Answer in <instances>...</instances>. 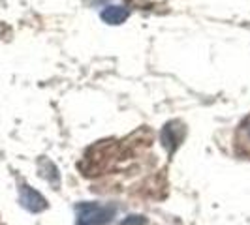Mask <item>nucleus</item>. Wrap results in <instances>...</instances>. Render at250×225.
<instances>
[{"instance_id":"1","label":"nucleus","mask_w":250,"mask_h":225,"mask_svg":"<svg viewBox=\"0 0 250 225\" xmlns=\"http://www.w3.org/2000/svg\"><path fill=\"white\" fill-rule=\"evenodd\" d=\"M117 206L107 203H79L75 206V225H107L115 218Z\"/></svg>"},{"instance_id":"2","label":"nucleus","mask_w":250,"mask_h":225,"mask_svg":"<svg viewBox=\"0 0 250 225\" xmlns=\"http://www.w3.org/2000/svg\"><path fill=\"white\" fill-rule=\"evenodd\" d=\"M21 201H23V206L28 208L30 212H40L47 206V201L28 186H23V189H21Z\"/></svg>"},{"instance_id":"3","label":"nucleus","mask_w":250,"mask_h":225,"mask_svg":"<svg viewBox=\"0 0 250 225\" xmlns=\"http://www.w3.org/2000/svg\"><path fill=\"white\" fill-rule=\"evenodd\" d=\"M126 17H128V10L125 6H107L102 12V19L109 25H121L126 21Z\"/></svg>"},{"instance_id":"4","label":"nucleus","mask_w":250,"mask_h":225,"mask_svg":"<svg viewBox=\"0 0 250 225\" xmlns=\"http://www.w3.org/2000/svg\"><path fill=\"white\" fill-rule=\"evenodd\" d=\"M175 130H177L175 124H167L162 130V143L167 150H173L177 145H179V141L183 139V133H179V135H177Z\"/></svg>"},{"instance_id":"5","label":"nucleus","mask_w":250,"mask_h":225,"mask_svg":"<svg viewBox=\"0 0 250 225\" xmlns=\"http://www.w3.org/2000/svg\"><path fill=\"white\" fill-rule=\"evenodd\" d=\"M147 224V218L141 216V214H132V216H126L125 220L121 222V225H145Z\"/></svg>"}]
</instances>
